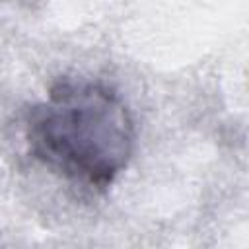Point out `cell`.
I'll use <instances>...</instances> for the list:
<instances>
[{
    "label": "cell",
    "mask_w": 249,
    "mask_h": 249,
    "mask_svg": "<svg viewBox=\"0 0 249 249\" xmlns=\"http://www.w3.org/2000/svg\"><path fill=\"white\" fill-rule=\"evenodd\" d=\"M23 138L35 161L76 185L103 191L126 169L134 152V121L107 84L66 78L23 119Z\"/></svg>",
    "instance_id": "cell-1"
}]
</instances>
